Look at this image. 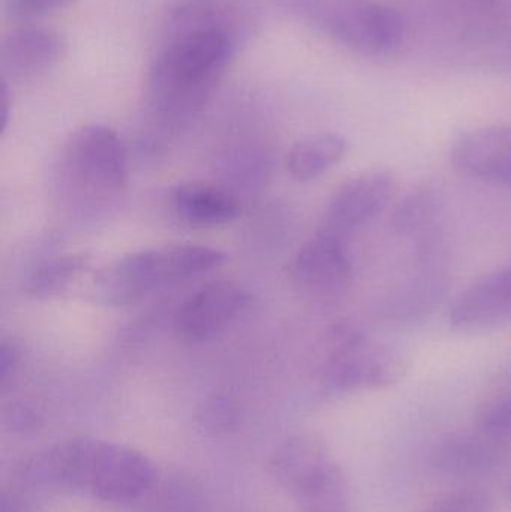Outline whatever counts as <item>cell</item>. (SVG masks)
Returning <instances> with one entry per match:
<instances>
[{"label":"cell","mask_w":511,"mask_h":512,"mask_svg":"<svg viewBox=\"0 0 511 512\" xmlns=\"http://www.w3.org/2000/svg\"><path fill=\"white\" fill-rule=\"evenodd\" d=\"M243 45L237 36L221 30L161 33L144 92L147 146H158L206 108Z\"/></svg>","instance_id":"obj_1"},{"label":"cell","mask_w":511,"mask_h":512,"mask_svg":"<svg viewBox=\"0 0 511 512\" xmlns=\"http://www.w3.org/2000/svg\"><path fill=\"white\" fill-rule=\"evenodd\" d=\"M53 173L62 209L78 221H98L119 209L125 197L128 147L110 126H81L63 143Z\"/></svg>","instance_id":"obj_2"},{"label":"cell","mask_w":511,"mask_h":512,"mask_svg":"<svg viewBox=\"0 0 511 512\" xmlns=\"http://www.w3.org/2000/svg\"><path fill=\"white\" fill-rule=\"evenodd\" d=\"M51 475L65 486L111 504L146 495L158 480L155 463L134 448L98 438H74L48 456Z\"/></svg>","instance_id":"obj_3"},{"label":"cell","mask_w":511,"mask_h":512,"mask_svg":"<svg viewBox=\"0 0 511 512\" xmlns=\"http://www.w3.org/2000/svg\"><path fill=\"white\" fill-rule=\"evenodd\" d=\"M284 14L365 56L392 53L408 35L404 15L377 0H275Z\"/></svg>","instance_id":"obj_4"},{"label":"cell","mask_w":511,"mask_h":512,"mask_svg":"<svg viewBox=\"0 0 511 512\" xmlns=\"http://www.w3.org/2000/svg\"><path fill=\"white\" fill-rule=\"evenodd\" d=\"M227 261L219 249L200 245H165L132 252L102 271L99 297L111 306H131L165 286L216 270Z\"/></svg>","instance_id":"obj_5"},{"label":"cell","mask_w":511,"mask_h":512,"mask_svg":"<svg viewBox=\"0 0 511 512\" xmlns=\"http://www.w3.org/2000/svg\"><path fill=\"white\" fill-rule=\"evenodd\" d=\"M407 32L479 54L483 62L511 41V0H405Z\"/></svg>","instance_id":"obj_6"},{"label":"cell","mask_w":511,"mask_h":512,"mask_svg":"<svg viewBox=\"0 0 511 512\" xmlns=\"http://www.w3.org/2000/svg\"><path fill=\"white\" fill-rule=\"evenodd\" d=\"M408 366L401 349L371 342L357 325L338 322L326 334L321 387L327 394L392 387L407 375Z\"/></svg>","instance_id":"obj_7"},{"label":"cell","mask_w":511,"mask_h":512,"mask_svg":"<svg viewBox=\"0 0 511 512\" xmlns=\"http://www.w3.org/2000/svg\"><path fill=\"white\" fill-rule=\"evenodd\" d=\"M270 469L279 486L299 502L303 512L348 499L341 469L318 436L300 433L282 442L272 456Z\"/></svg>","instance_id":"obj_8"},{"label":"cell","mask_w":511,"mask_h":512,"mask_svg":"<svg viewBox=\"0 0 511 512\" xmlns=\"http://www.w3.org/2000/svg\"><path fill=\"white\" fill-rule=\"evenodd\" d=\"M251 304V295L239 283L218 280L183 301L174 315V333L183 342L207 343L224 334Z\"/></svg>","instance_id":"obj_9"},{"label":"cell","mask_w":511,"mask_h":512,"mask_svg":"<svg viewBox=\"0 0 511 512\" xmlns=\"http://www.w3.org/2000/svg\"><path fill=\"white\" fill-rule=\"evenodd\" d=\"M290 274L296 288L311 300H338L353 280L347 240L318 231L294 256Z\"/></svg>","instance_id":"obj_10"},{"label":"cell","mask_w":511,"mask_h":512,"mask_svg":"<svg viewBox=\"0 0 511 512\" xmlns=\"http://www.w3.org/2000/svg\"><path fill=\"white\" fill-rule=\"evenodd\" d=\"M395 188V177L386 170L365 171L345 180L333 192L320 230L347 240L386 209Z\"/></svg>","instance_id":"obj_11"},{"label":"cell","mask_w":511,"mask_h":512,"mask_svg":"<svg viewBox=\"0 0 511 512\" xmlns=\"http://www.w3.org/2000/svg\"><path fill=\"white\" fill-rule=\"evenodd\" d=\"M260 26L254 0H171L162 18V32L221 30L248 44Z\"/></svg>","instance_id":"obj_12"},{"label":"cell","mask_w":511,"mask_h":512,"mask_svg":"<svg viewBox=\"0 0 511 512\" xmlns=\"http://www.w3.org/2000/svg\"><path fill=\"white\" fill-rule=\"evenodd\" d=\"M65 38L50 27L26 26L3 36L0 71L3 83H24L50 72L66 56Z\"/></svg>","instance_id":"obj_13"},{"label":"cell","mask_w":511,"mask_h":512,"mask_svg":"<svg viewBox=\"0 0 511 512\" xmlns=\"http://www.w3.org/2000/svg\"><path fill=\"white\" fill-rule=\"evenodd\" d=\"M511 321V265L483 274L453 303L450 327L459 333L491 330Z\"/></svg>","instance_id":"obj_14"},{"label":"cell","mask_w":511,"mask_h":512,"mask_svg":"<svg viewBox=\"0 0 511 512\" xmlns=\"http://www.w3.org/2000/svg\"><path fill=\"white\" fill-rule=\"evenodd\" d=\"M453 164L465 176L511 188V128L485 126L459 138Z\"/></svg>","instance_id":"obj_15"},{"label":"cell","mask_w":511,"mask_h":512,"mask_svg":"<svg viewBox=\"0 0 511 512\" xmlns=\"http://www.w3.org/2000/svg\"><path fill=\"white\" fill-rule=\"evenodd\" d=\"M506 453L504 441L480 432L462 433L437 442L429 453V463L435 471L449 477H483L503 465Z\"/></svg>","instance_id":"obj_16"},{"label":"cell","mask_w":511,"mask_h":512,"mask_svg":"<svg viewBox=\"0 0 511 512\" xmlns=\"http://www.w3.org/2000/svg\"><path fill=\"white\" fill-rule=\"evenodd\" d=\"M168 200L176 218L191 228L222 227L236 221L242 212L233 192L210 183H179Z\"/></svg>","instance_id":"obj_17"},{"label":"cell","mask_w":511,"mask_h":512,"mask_svg":"<svg viewBox=\"0 0 511 512\" xmlns=\"http://www.w3.org/2000/svg\"><path fill=\"white\" fill-rule=\"evenodd\" d=\"M441 200L431 186H419L408 192L392 216V228L398 236L416 243L423 259L434 258L440 242Z\"/></svg>","instance_id":"obj_18"},{"label":"cell","mask_w":511,"mask_h":512,"mask_svg":"<svg viewBox=\"0 0 511 512\" xmlns=\"http://www.w3.org/2000/svg\"><path fill=\"white\" fill-rule=\"evenodd\" d=\"M447 277L441 268L429 265L417 276L402 283L384 300V318L395 322H411L425 318L446 295Z\"/></svg>","instance_id":"obj_19"},{"label":"cell","mask_w":511,"mask_h":512,"mask_svg":"<svg viewBox=\"0 0 511 512\" xmlns=\"http://www.w3.org/2000/svg\"><path fill=\"white\" fill-rule=\"evenodd\" d=\"M348 152V141L338 132H320L297 141L287 155V170L297 182H312L338 165Z\"/></svg>","instance_id":"obj_20"},{"label":"cell","mask_w":511,"mask_h":512,"mask_svg":"<svg viewBox=\"0 0 511 512\" xmlns=\"http://www.w3.org/2000/svg\"><path fill=\"white\" fill-rule=\"evenodd\" d=\"M89 258L84 255L66 254L50 256L36 262L24 274L21 288L32 298L53 297L65 291L87 268Z\"/></svg>","instance_id":"obj_21"},{"label":"cell","mask_w":511,"mask_h":512,"mask_svg":"<svg viewBox=\"0 0 511 512\" xmlns=\"http://www.w3.org/2000/svg\"><path fill=\"white\" fill-rule=\"evenodd\" d=\"M197 423L209 435H227L239 427V405L221 394L207 397L198 408Z\"/></svg>","instance_id":"obj_22"},{"label":"cell","mask_w":511,"mask_h":512,"mask_svg":"<svg viewBox=\"0 0 511 512\" xmlns=\"http://www.w3.org/2000/svg\"><path fill=\"white\" fill-rule=\"evenodd\" d=\"M477 432L498 441L511 439V394L488 400L476 415Z\"/></svg>","instance_id":"obj_23"},{"label":"cell","mask_w":511,"mask_h":512,"mask_svg":"<svg viewBox=\"0 0 511 512\" xmlns=\"http://www.w3.org/2000/svg\"><path fill=\"white\" fill-rule=\"evenodd\" d=\"M426 512H492V502L477 490H458L438 499Z\"/></svg>","instance_id":"obj_24"},{"label":"cell","mask_w":511,"mask_h":512,"mask_svg":"<svg viewBox=\"0 0 511 512\" xmlns=\"http://www.w3.org/2000/svg\"><path fill=\"white\" fill-rule=\"evenodd\" d=\"M75 0H6V8L14 17L39 18L66 8Z\"/></svg>","instance_id":"obj_25"},{"label":"cell","mask_w":511,"mask_h":512,"mask_svg":"<svg viewBox=\"0 0 511 512\" xmlns=\"http://www.w3.org/2000/svg\"><path fill=\"white\" fill-rule=\"evenodd\" d=\"M5 426L12 432H35L41 424L38 412L23 403H14L5 411Z\"/></svg>","instance_id":"obj_26"},{"label":"cell","mask_w":511,"mask_h":512,"mask_svg":"<svg viewBox=\"0 0 511 512\" xmlns=\"http://www.w3.org/2000/svg\"><path fill=\"white\" fill-rule=\"evenodd\" d=\"M20 349L14 342L3 340L0 346V384L5 388L8 382L14 378L20 366Z\"/></svg>","instance_id":"obj_27"},{"label":"cell","mask_w":511,"mask_h":512,"mask_svg":"<svg viewBox=\"0 0 511 512\" xmlns=\"http://www.w3.org/2000/svg\"><path fill=\"white\" fill-rule=\"evenodd\" d=\"M486 63L495 66V68L511 71V41L507 42V44L504 45V47H501L500 50L495 51V53L492 54L491 59Z\"/></svg>","instance_id":"obj_28"},{"label":"cell","mask_w":511,"mask_h":512,"mask_svg":"<svg viewBox=\"0 0 511 512\" xmlns=\"http://www.w3.org/2000/svg\"><path fill=\"white\" fill-rule=\"evenodd\" d=\"M0 512H27L26 505L14 493H3Z\"/></svg>","instance_id":"obj_29"},{"label":"cell","mask_w":511,"mask_h":512,"mask_svg":"<svg viewBox=\"0 0 511 512\" xmlns=\"http://www.w3.org/2000/svg\"><path fill=\"white\" fill-rule=\"evenodd\" d=\"M510 496H511V489H510Z\"/></svg>","instance_id":"obj_30"}]
</instances>
